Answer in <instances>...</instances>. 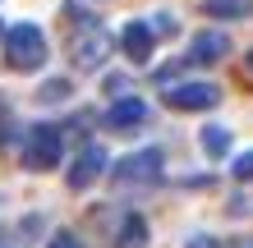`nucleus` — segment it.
I'll return each mask as SVG.
<instances>
[{
	"mask_svg": "<svg viewBox=\"0 0 253 248\" xmlns=\"http://www.w3.org/2000/svg\"><path fill=\"white\" fill-rule=\"evenodd\" d=\"M166 106L170 110H184V115H193V110H212L216 101H221V87L216 83H166Z\"/></svg>",
	"mask_w": 253,
	"mask_h": 248,
	"instance_id": "39448f33",
	"label": "nucleus"
},
{
	"mask_svg": "<svg viewBox=\"0 0 253 248\" xmlns=\"http://www.w3.org/2000/svg\"><path fill=\"white\" fill-rule=\"evenodd\" d=\"M230 175H235V179H240V184H253V147L235 156V166H230Z\"/></svg>",
	"mask_w": 253,
	"mask_h": 248,
	"instance_id": "4468645a",
	"label": "nucleus"
},
{
	"mask_svg": "<svg viewBox=\"0 0 253 248\" xmlns=\"http://www.w3.org/2000/svg\"><path fill=\"white\" fill-rule=\"evenodd\" d=\"M138 124H147V101H138V97H120L106 110V129L111 134H129V129H138Z\"/></svg>",
	"mask_w": 253,
	"mask_h": 248,
	"instance_id": "6e6552de",
	"label": "nucleus"
},
{
	"mask_svg": "<svg viewBox=\"0 0 253 248\" xmlns=\"http://www.w3.org/2000/svg\"><path fill=\"white\" fill-rule=\"evenodd\" d=\"M198 147L212 156V161H221V156L230 152V129H226V124H207L203 134H198Z\"/></svg>",
	"mask_w": 253,
	"mask_h": 248,
	"instance_id": "f8f14e48",
	"label": "nucleus"
},
{
	"mask_svg": "<svg viewBox=\"0 0 253 248\" xmlns=\"http://www.w3.org/2000/svg\"><path fill=\"white\" fill-rule=\"evenodd\" d=\"M111 51H115V37L106 33L101 19H83L69 33V60H74V69H101L111 60Z\"/></svg>",
	"mask_w": 253,
	"mask_h": 248,
	"instance_id": "f03ea898",
	"label": "nucleus"
},
{
	"mask_svg": "<svg viewBox=\"0 0 253 248\" xmlns=\"http://www.w3.org/2000/svg\"><path fill=\"white\" fill-rule=\"evenodd\" d=\"M184 248H226V244H221L216 235H189V239H184Z\"/></svg>",
	"mask_w": 253,
	"mask_h": 248,
	"instance_id": "dca6fc26",
	"label": "nucleus"
},
{
	"mask_svg": "<svg viewBox=\"0 0 253 248\" xmlns=\"http://www.w3.org/2000/svg\"><path fill=\"white\" fill-rule=\"evenodd\" d=\"M120 46L133 65H147L152 60V46H157V37H152V28H147L143 19H129V28L120 33Z\"/></svg>",
	"mask_w": 253,
	"mask_h": 248,
	"instance_id": "1a4fd4ad",
	"label": "nucleus"
},
{
	"mask_svg": "<svg viewBox=\"0 0 253 248\" xmlns=\"http://www.w3.org/2000/svg\"><path fill=\"white\" fill-rule=\"evenodd\" d=\"M161 175H166V152H161V147H143V152H129L125 161L111 170V184L125 193V188L161 184Z\"/></svg>",
	"mask_w": 253,
	"mask_h": 248,
	"instance_id": "7ed1b4c3",
	"label": "nucleus"
},
{
	"mask_svg": "<svg viewBox=\"0 0 253 248\" xmlns=\"http://www.w3.org/2000/svg\"><path fill=\"white\" fill-rule=\"evenodd\" d=\"M115 248H147V221L138 212H129L125 221H120V230H115Z\"/></svg>",
	"mask_w": 253,
	"mask_h": 248,
	"instance_id": "9d476101",
	"label": "nucleus"
},
{
	"mask_svg": "<svg viewBox=\"0 0 253 248\" xmlns=\"http://www.w3.org/2000/svg\"><path fill=\"white\" fill-rule=\"evenodd\" d=\"M0 46H5V65L14 74H33V69L46 65V33L37 23H14L0 37Z\"/></svg>",
	"mask_w": 253,
	"mask_h": 248,
	"instance_id": "f257e3e1",
	"label": "nucleus"
},
{
	"mask_svg": "<svg viewBox=\"0 0 253 248\" xmlns=\"http://www.w3.org/2000/svg\"><path fill=\"white\" fill-rule=\"evenodd\" d=\"M65 156V129L55 124H33L23 134V166L28 170H55Z\"/></svg>",
	"mask_w": 253,
	"mask_h": 248,
	"instance_id": "20e7f679",
	"label": "nucleus"
},
{
	"mask_svg": "<svg viewBox=\"0 0 253 248\" xmlns=\"http://www.w3.org/2000/svg\"><path fill=\"white\" fill-rule=\"evenodd\" d=\"M106 161H111V156H106L101 142H83V152L74 156V166H69V175H65L69 188H74V193H83L87 184H97V175L106 170Z\"/></svg>",
	"mask_w": 253,
	"mask_h": 248,
	"instance_id": "423d86ee",
	"label": "nucleus"
},
{
	"mask_svg": "<svg viewBox=\"0 0 253 248\" xmlns=\"http://www.w3.org/2000/svg\"><path fill=\"white\" fill-rule=\"evenodd\" d=\"M207 19H253V0H203Z\"/></svg>",
	"mask_w": 253,
	"mask_h": 248,
	"instance_id": "9b49d317",
	"label": "nucleus"
},
{
	"mask_svg": "<svg viewBox=\"0 0 253 248\" xmlns=\"http://www.w3.org/2000/svg\"><path fill=\"white\" fill-rule=\"evenodd\" d=\"M226 55H230V37L221 33V28H203V33H193L184 60L189 65H216V60H226Z\"/></svg>",
	"mask_w": 253,
	"mask_h": 248,
	"instance_id": "0eeeda50",
	"label": "nucleus"
},
{
	"mask_svg": "<svg viewBox=\"0 0 253 248\" xmlns=\"http://www.w3.org/2000/svg\"><path fill=\"white\" fill-rule=\"evenodd\" d=\"M147 28H152V37H175V33H180L175 14H157V23H147Z\"/></svg>",
	"mask_w": 253,
	"mask_h": 248,
	"instance_id": "2eb2a0df",
	"label": "nucleus"
},
{
	"mask_svg": "<svg viewBox=\"0 0 253 248\" xmlns=\"http://www.w3.org/2000/svg\"><path fill=\"white\" fill-rule=\"evenodd\" d=\"M69 92H74L69 78H46L37 87V101H42V106H60V101H69Z\"/></svg>",
	"mask_w": 253,
	"mask_h": 248,
	"instance_id": "ddd939ff",
	"label": "nucleus"
},
{
	"mask_svg": "<svg viewBox=\"0 0 253 248\" xmlns=\"http://www.w3.org/2000/svg\"><path fill=\"white\" fill-rule=\"evenodd\" d=\"M235 248H253V239H235Z\"/></svg>",
	"mask_w": 253,
	"mask_h": 248,
	"instance_id": "a211bd4d",
	"label": "nucleus"
},
{
	"mask_svg": "<svg viewBox=\"0 0 253 248\" xmlns=\"http://www.w3.org/2000/svg\"><path fill=\"white\" fill-rule=\"evenodd\" d=\"M46 248H83V244H79V239H74V235H55V239H51Z\"/></svg>",
	"mask_w": 253,
	"mask_h": 248,
	"instance_id": "f3484780",
	"label": "nucleus"
},
{
	"mask_svg": "<svg viewBox=\"0 0 253 248\" xmlns=\"http://www.w3.org/2000/svg\"><path fill=\"white\" fill-rule=\"evenodd\" d=\"M0 37H5V28H0Z\"/></svg>",
	"mask_w": 253,
	"mask_h": 248,
	"instance_id": "6ab92c4d",
	"label": "nucleus"
}]
</instances>
